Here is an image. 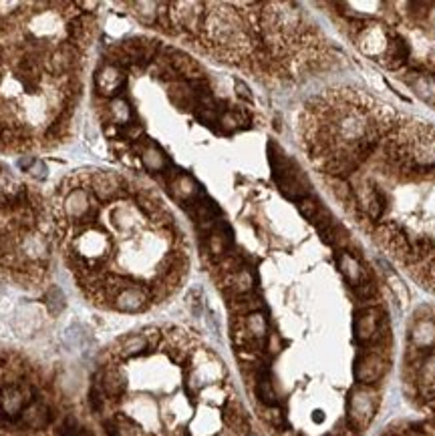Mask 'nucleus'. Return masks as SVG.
I'll list each match as a JSON object with an SVG mask.
<instances>
[{"mask_svg": "<svg viewBox=\"0 0 435 436\" xmlns=\"http://www.w3.org/2000/svg\"><path fill=\"white\" fill-rule=\"evenodd\" d=\"M21 420H23L25 426L32 428V430H43V428H47L49 422H51V411H49V406H47L43 400L32 398L30 404H28L27 408H25V412H23Z\"/></svg>", "mask_w": 435, "mask_h": 436, "instance_id": "9d476101", "label": "nucleus"}, {"mask_svg": "<svg viewBox=\"0 0 435 436\" xmlns=\"http://www.w3.org/2000/svg\"><path fill=\"white\" fill-rule=\"evenodd\" d=\"M75 436H93V433L87 430V428H83V426H79V430H77V435Z\"/></svg>", "mask_w": 435, "mask_h": 436, "instance_id": "c756f323", "label": "nucleus"}, {"mask_svg": "<svg viewBox=\"0 0 435 436\" xmlns=\"http://www.w3.org/2000/svg\"><path fill=\"white\" fill-rule=\"evenodd\" d=\"M353 292L357 294V298H361V300H371L377 294V283L367 274L361 282L354 285Z\"/></svg>", "mask_w": 435, "mask_h": 436, "instance_id": "4be33fe9", "label": "nucleus"}, {"mask_svg": "<svg viewBox=\"0 0 435 436\" xmlns=\"http://www.w3.org/2000/svg\"><path fill=\"white\" fill-rule=\"evenodd\" d=\"M268 157H270L274 181H276L278 189L282 191V195L297 204L300 199L308 197V181L299 169V165L274 143L268 145Z\"/></svg>", "mask_w": 435, "mask_h": 436, "instance_id": "f257e3e1", "label": "nucleus"}, {"mask_svg": "<svg viewBox=\"0 0 435 436\" xmlns=\"http://www.w3.org/2000/svg\"><path fill=\"white\" fill-rule=\"evenodd\" d=\"M264 420L274 428H280L284 424V414L278 406H264Z\"/></svg>", "mask_w": 435, "mask_h": 436, "instance_id": "393cba45", "label": "nucleus"}, {"mask_svg": "<svg viewBox=\"0 0 435 436\" xmlns=\"http://www.w3.org/2000/svg\"><path fill=\"white\" fill-rule=\"evenodd\" d=\"M407 58L409 43L405 41V36L395 30H387V43H385V49L381 54V63L389 71H399L403 65H407Z\"/></svg>", "mask_w": 435, "mask_h": 436, "instance_id": "0eeeda50", "label": "nucleus"}, {"mask_svg": "<svg viewBox=\"0 0 435 436\" xmlns=\"http://www.w3.org/2000/svg\"><path fill=\"white\" fill-rule=\"evenodd\" d=\"M226 287L230 292V298L252 294V287H254V276H252V272L246 270V268H240L238 272L226 276Z\"/></svg>", "mask_w": 435, "mask_h": 436, "instance_id": "dca6fc26", "label": "nucleus"}, {"mask_svg": "<svg viewBox=\"0 0 435 436\" xmlns=\"http://www.w3.org/2000/svg\"><path fill=\"white\" fill-rule=\"evenodd\" d=\"M131 8L136 10L134 14L143 25H158V17H160V4L158 2H134Z\"/></svg>", "mask_w": 435, "mask_h": 436, "instance_id": "412c9836", "label": "nucleus"}, {"mask_svg": "<svg viewBox=\"0 0 435 436\" xmlns=\"http://www.w3.org/2000/svg\"><path fill=\"white\" fill-rule=\"evenodd\" d=\"M409 87L427 103L435 105V75H423V73H409L407 75Z\"/></svg>", "mask_w": 435, "mask_h": 436, "instance_id": "2eb2a0df", "label": "nucleus"}, {"mask_svg": "<svg viewBox=\"0 0 435 436\" xmlns=\"http://www.w3.org/2000/svg\"><path fill=\"white\" fill-rule=\"evenodd\" d=\"M234 87H236V93H238V97H240V99H244V101H252L250 89L246 87L242 80H236V85H234Z\"/></svg>", "mask_w": 435, "mask_h": 436, "instance_id": "cd10ccee", "label": "nucleus"}, {"mask_svg": "<svg viewBox=\"0 0 435 436\" xmlns=\"http://www.w3.org/2000/svg\"><path fill=\"white\" fill-rule=\"evenodd\" d=\"M385 312L379 306L361 308L354 316V340L363 348H383L391 340Z\"/></svg>", "mask_w": 435, "mask_h": 436, "instance_id": "f03ea898", "label": "nucleus"}, {"mask_svg": "<svg viewBox=\"0 0 435 436\" xmlns=\"http://www.w3.org/2000/svg\"><path fill=\"white\" fill-rule=\"evenodd\" d=\"M45 302H47V308L51 314H59L65 308V296L59 287H51L45 296Z\"/></svg>", "mask_w": 435, "mask_h": 436, "instance_id": "b1692460", "label": "nucleus"}, {"mask_svg": "<svg viewBox=\"0 0 435 436\" xmlns=\"http://www.w3.org/2000/svg\"><path fill=\"white\" fill-rule=\"evenodd\" d=\"M28 173H32L34 177H45V173H47V167H45L41 161H36V163H34V167H30V169H28Z\"/></svg>", "mask_w": 435, "mask_h": 436, "instance_id": "c85d7f7f", "label": "nucleus"}, {"mask_svg": "<svg viewBox=\"0 0 435 436\" xmlns=\"http://www.w3.org/2000/svg\"><path fill=\"white\" fill-rule=\"evenodd\" d=\"M151 350V342L147 338V334H134V336H127L125 340H121L119 344V354L123 358H137L145 352Z\"/></svg>", "mask_w": 435, "mask_h": 436, "instance_id": "f3484780", "label": "nucleus"}, {"mask_svg": "<svg viewBox=\"0 0 435 436\" xmlns=\"http://www.w3.org/2000/svg\"><path fill=\"white\" fill-rule=\"evenodd\" d=\"M337 261H339L341 274L345 276V280L351 283L353 287L367 276V272L361 268L359 259H357L353 254H349V252H339V254H337Z\"/></svg>", "mask_w": 435, "mask_h": 436, "instance_id": "4468645a", "label": "nucleus"}, {"mask_svg": "<svg viewBox=\"0 0 435 436\" xmlns=\"http://www.w3.org/2000/svg\"><path fill=\"white\" fill-rule=\"evenodd\" d=\"M246 436H260V435H258V433H248Z\"/></svg>", "mask_w": 435, "mask_h": 436, "instance_id": "7c9ffc66", "label": "nucleus"}, {"mask_svg": "<svg viewBox=\"0 0 435 436\" xmlns=\"http://www.w3.org/2000/svg\"><path fill=\"white\" fill-rule=\"evenodd\" d=\"M415 386H417V392L425 396L427 400L435 398V352L427 354L419 364Z\"/></svg>", "mask_w": 435, "mask_h": 436, "instance_id": "9b49d317", "label": "nucleus"}, {"mask_svg": "<svg viewBox=\"0 0 435 436\" xmlns=\"http://www.w3.org/2000/svg\"><path fill=\"white\" fill-rule=\"evenodd\" d=\"M149 302H151L149 290L143 287V285H134V287H127V290L119 292L111 300V308L125 312V314H136V312H141V309L147 308Z\"/></svg>", "mask_w": 435, "mask_h": 436, "instance_id": "6e6552de", "label": "nucleus"}, {"mask_svg": "<svg viewBox=\"0 0 435 436\" xmlns=\"http://www.w3.org/2000/svg\"><path fill=\"white\" fill-rule=\"evenodd\" d=\"M379 408V394L371 386H354L347 400V426L361 435L373 420Z\"/></svg>", "mask_w": 435, "mask_h": 436, "instance_id": "7ed1b4c3", "label": "nucleus"}, {"mask_svg": "<svg viewBox=\"0 0 435 436\" xmlns=\"http://www.w3.org/2000/svg\"><path fill=\"white\" fill-rule=\"evenodd\" d=\"M256 396L264 406H278V396L272 384L270 370L264 364L256 366Z\"/></svg>", "mask_w": 435, "mask_h": 436, "instance_id": "ddd939ff", "label": "nucleus"}, {"mask_svg": "<svg viewBox=\"0 0 435 436\" xmlns=\"http://www.w3.org/2000/svg\"><path fill=\"white\" fill-rule=\"evenodd\" d=\"M321 209H323V207L319 206V201H317L315 197H310V195L299 201L300 215H302L304 219H308V221H315V219H317V215L321 213Z\"/></svg>", "mask_w": 435, "mask_h": 436, "instance_id": "5701e85b", "label": "nucleus"}, {"mask_svg": "<svg viewBox=\"0 0 435 436\" xmlns=\"http://www.w3.org/2000/svg\"><path fill=\"white\" fill-rule=\"evenodd\" d=\"M391 287H393V292L397 294L399 302H401V304H407V290L403 287V283H401L399 278H391Z\"/></svg>", "mask_w": 435, "mask_h": 436, "instance_id": "a878e982", "label": "nucleus"}, {"mask_svg": "<svg viewBox=\"0 0 435 436\" xmlns=\"http://www.w3.org/2000/svg\"><path fill=\"white\" fill-rule=\"evenodd\" d=\"M141 163L145 165L147 171L160 173V171L165 169V165H167L169 161H167V157H165L156 145H149V147H145V149L141 151Z\"/></svg>", "mask_w": 435, "mask_h": 436, "instance_id": "aec40b11", "label": "nucleus"}, {"mask_svg": "<svg viewBox=\"0 0 435 436\" xmlns=\"http://www.w3.org/2000/svg\"><path fill=\"white\" fill-rule=\"evenodd\" d=\"M262 308V300L254 294H244V296H234L230 298V309L238 316H248L254 312H260Z\"/></svg>", "mask_w": 435, "mask_h": 436, "instance_id": "6ab92c4d", "label": "nucleus"}, {"mask_svg": "<svg viewBox=\"0 0 435 436\" xmlns=\"http://www.w3.org/2000/svg\"><path fill=\"white\" fill-rule=\"evenodd\" d=\"M411 344L421 354H432L429 350L435 346V322L434 320H419L411 330Z\"/></svg>", "mask_w": 435, "mask_h": 436, "instance_id": "f8f14e48", "label": "nucleus"}, {"mask_svg": "<svg viewBox=\"0 0 435 436\" xmlns=\"http://www.w3.org/2000/svg\"><path fill=\"white\" fill-rule=\"evenodd\" d=\"M353 199L357 207L373 221L381 219L387 209V197L379 187L371 181H363L353 191Z\"/></svg>", "mask_w": 435, "mask_h": 436, "instance_id": "423d86ee", "label": "nucleus"}, {"mask_svg": "<svg viewBox=\"0 0 435 436\" xmlns=\"http://www.w3.org/2000/svg\"><path fill=\"white\" fill-rule=\"evenodd\" d=\"M387 356L381 348H363L354 360V378L359 386H373L387 372Z\"/></svg>", "mask_w": 435, "mask_h": 436, "instance_id": "20e7f679", "label": "nucleus"}, {"mask_svg": "<svg viewBox=\"0 0 435 436\" xmlns=\"http://www.w3.org/2000/svg\"><path fill=\"white\" fill-rule=\"evenodd\" d=\"M93 386H97L107 400L109 398H119L127 388V378H125L123 370H119L115 366H105L95 376V384Z\"/></svg>", "mask_w": 435, "mask_h": 436, "instance_id": "1a4fd4ad", "label": "nucleus"}, {"mask_svg": "<svg viewBox=\"0 0 435 436\" xmlns=\"http://www.w3.org/2000/svg\"><path fill=\"white\" fill-rule=\"evenodd\" d=\"M169 189H171V193H173L178 199H182V201H193L195 195H198V185H195V181L191 179L190 175H186V173H176L173 181L169 183Z\"/></svg>", "mask_w": 435, "mask_h": 436, "instance_id": "a211bd4d", "label": "nucleus"}, {"mask_svg": "<svg viewBox=\"0 0 435 436\" xmlns=\"http://www.w3.org/2000/svg\"><path fill=\"white\" fill-rule=\"evenodd\" d=\"M34 394L25 386L10 384L0 390V422H17Z\"/></svg>", "mask_w": 435, "mask_h": 436, "instance_id": "39448f33", "label": "nucleus"}, {"mask_svg": "<svg viewBox=\"0 0 435 436\" xmlns=\"http://www.w3.org/2000/svg\"><path fill=\"white\" fill-rule=\"evenodd\" d=\"M266 348H268V352L270 354H278L280 350H282V342H280V338H278V334H268L266 336Z\"/></svg>", "mask_w": 435, "mask_h": 436, "instance_id": "bb28decb", "label": "nucleus"}]
</instances>
